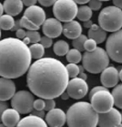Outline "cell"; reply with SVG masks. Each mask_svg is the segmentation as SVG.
Here are the masks:
<instances>
[{
	"mask_svg": "<svg viewBox=\"0 0 122 127\" xmlns=\"http://www.w3.org/2000/svg\"><path fill=\"white\" fill-rule=\"evenodd\" d=\"M30 52H31L32 58L35 60L41 59L44 56L45 50H44V46L41 43H32V45L29 47Z\"/></svg>",
	"mask_w": 122,
	"mask_h": 127,
	"instance_id": "484cf974",
	"label": "cell"
},
{
	"mask_svg": "<svg viewBox=\"0 0 122 127\" xmlns=\"http://www.w3.org/2000/svg\"><path fill=\"white\" fill-rule=\"evenodd\" d=\"M34 97L31 92L18 91L11 99V106L22 114L31 113L34 109Z\"/></svg>",
	"mask_w": 122,
	"mask_h": 127,
	"instance_id": "52a82bcc",
	"label": "cell"
},
{
	"mask_svg": "<svg viewBox=\"0 0 122 127\" xmlns=\"http://www.w3.org/2000/svg\"><path fill=\"white\" fill-rule=\"evenodd\" d=\"M16 35H17V38L19 39H23L25 37H27V31H25L23 29H18L16 31Z\"/></svg>",
	"mask_w": 122,
	"mask_h": 127,
	"instance_id": "74e56055",
	"label": "cell"
},
{
	"mask_svg": "<svg viewBox=\"0 0 122 127\" xmlns=\"http://www.w3.org/2000/svg\"><path fill=\"white\" fill-rule=\"evenodd\" d=\"M67 125L70 127H95L98 125L99 113L91 103L79 101L67 111Z\"/></svg>",
	"mask_w": 122,
	"mask_h": 127,
	"instance_id": "3957f363",
	"label": "cell"
},
{
	"mask_svg": "<svg viewBox=\"0 0 122 127\" xmlns=\"http://www.w3.org/2000/svg\"><path fill=\"white\" fill-rule=\"evenodd\" d=\"M83 66L86 71L92 74L101 73L109 63V55L100 47L93 51H85L83 55Z\"/></svg>",
	"mask_w": 122,
	"mask_h": 127,
	"instance_id": "277c9868",
	"label": "cell"
},
{
	"mask_svg": "<svg viewBox=\"0 0 122 127\" xmlns=\"http://www.w3.org/2000/svg\"><path fill=\"white\" fill-rule=\"evenodd\" d=\"M93 12L89 6H81L78 8V13H77V18L81 21H87L90 20L92 17Z\"/></svg>",
	"mask_w": 122,
	"mask_h": 127,
	"instance_id": "cb8c5ba5",
	"label": "cell"
},
{
	"mask_svg": "<svg viewBox=\"0 0 122 127\" xmlns=\"http://www.w3.org/2000/svg\"><path fill=\"white\" fill-rule=\"evenodd\" d=\"M24 3V6H34L35 4L37 3L38 0H22Z\"/></svg>",
	"mask_w": 122,
	"mask_h": 127,
	"instance_id": "60d3db41",
	"label": "cell"
},
{
	"mask_svg": "<svg viewBox=\"0 0 122 127\" xmlns=\"http://www.w3.org/2000/svg\"><path fill=\"white\" fill-rule=\"evenodd\" d=\"M57 18H48L42 25V32L52 38H58L63 32V26Z\"/></svg>",
	"mask_w": 122,
	"mask_h": 127,
	"instance_id": "7c38bea8",
	"label": "cell"
},
{
	"mask_svg": "<svg viewBox=\"0 0 122 127\" xmlns=\"http://www.w3.org/2000/svg\"><path fill=\"white\" fill-rule=\"evenodd\" d=\"M89 6L91 7L92 10L97 11L101 8L102 6V1L101 0H90L89 2Z\"/></svg>",
	"mask_w": 122,
	"mask_h": 127,
	"instance_id": "d6a6232c",
	"label": "cell"
},
{
	"mask_svg": "<svg viewBox=\"0 0 122 127\" xmlns=\"http://www.w3.org/2000/svg\"><path fill=\"white\" fill-rule=\"evenodd\" d=\"M79 77L80 78H82V79H84V80H86L87 79V75L84 73V71H83V72H80V74H79Z\"/></svg>",
	"mask_w": 122,
	"mask_h": 127,
	"instance_id": "c3c4849f",
	"label": "cell"
},
{
	"mask_svg": "<svg viewBox=\"0 0 122 127\" xmlns=\"http://www.w3.org/2000/svg\"><path fill=\"white\" fill-rule=\"evenodd\" d=\"M74 1H75L77 4H79V5H84V4L90 2V0H74Z\"/></svg>",
	"mask_w": 122,
	"mask_h": 127,
	"instance_id": "bcb514c9",
	"label": "cell"
},
{
	"mask_svg": "<svg viewBox=\"0 0 122 127\" xmlns=\"http://www.w3.org/2000/svg\"><path fill=\"white\" fill-rule=\"evenodd\" d=\"M24 16L38 26L43 25V23L46 20V14L43 8H41V6H35V5L28 6V8L25 10Z\"/></svg>",
	"mask_w": 122,
	"mask_h": 127,
	"instance_id": "2e32d148",
	"label": "cell"
},
{
	"mask_svg": "<svg viewBox=\"0 0 122 127\" xmlns=\"http://www.w3.org/2000/svg\"><path fill=\"white\" fill-rule=\"evenodd\" d=\"M112 2H113L114 6L122 9V0H112Z\"/></svg>",
	"mask_w": 122,
	"mask_h": 127,
	"instance_id": "7bdbcfd3",
	"label": "cell"
},
{
	"mask_svg": "<svg viewBox=\"0 0 122 127\" xmlns=\"http://www.w3.org/2000/svg\"><path fill=\"white\" fill-rule=\"evenodd\" d=\"M90 100L92 106L98 113H107L111 110L115 105L112 93H110L108 89L100 90L98 92H96L91 97Z\"/></svg>",
	"mask_w": 122,
	"mask_h": 127,
	"instance_id": "ba28073f",
	"label": "cell"
},
{
	"mask_svg": "<svg viewBox=\"0 0 122 127\" xmlns=\"http://www.w3.org/2000/svg\"><path fill=\"white\" fill-rule=\"evenodd\" d=\"M112 95L114 98L115 106L122 110V84H118L114 87Z\"/></svg>",
	"mask_w": 122,
	"mask_h": 127,
	"instance_id": "d4e9b609",
	"label": "cell"
},
{
	"mask_svg": "<svg viewBox=\"0 0 122 127\" xmlns=\"http://www.w3.org/2000/svg\"><path fill=\"white\" fill-rule=\"evenodd\" d=\"M16 21L13 18V16L11 15H2L0 19V25L2 30H12L14 28Z\"/></svg>",
	"mask_w": 122,
	"mask_h": 127,
	"instance_id": "603a6c76",
	"label": "cell"
},
{
	"mask_svg": "<svg viewBox=\"0 0 122 127\" xmlns=\"http://www.w3.org/2000/svg\"><path fill=\"white\" fill-rule=\"evenodd\" d=\"M81 52L82 51L74 49V48L73 49H70L66 55L67 61L69 63H79L81 60H83V56H82Z\"/></svg>",
	"mask_w": 122,
	"mask_h": 127,
	"instance_id": "4316f807",
	"label": "cell"
},
{
	"mask_svg": "<svg viewBox=\"0 0 122 127\" xmlns=\"http://www.w3.org/2000/svg\"><path fill=\"white\" fill-rule=\"evenodd\" d=\"M6 109H7V104L4 101H1V102H0V113H3Z\"/></svg>",
	"mask_w": 122,
	"mask_h": 127,
	"instance_id": "b9f144b4",
	"label": "cell"
},
{
	"mask_svg": "<svg viewBox=\"0 0 122 127\" xmlns=\"http://www.w3.org/2000/svg\"><path fill=\"white\" fill-rule=\"evenodd\" d=\"M55 101L53 99H45V111H51L55 108Z\"/></svg>",
	"mask_w": 122,
	"mask_h": 127,
	"instance_id": "d590c367",
	"label": "cell"
},
{
	"mask_svg": "<svg viewBox=\"0 0 122 127\" xmlns=\"http://www.w3.org/2000/svg\"><path fill=\"white\" fill-rule=\"evenodd\" d=\"M88 37L90 38H93L97 43H103L105 39L107 38V31L103 29L99 25L93 24L88 30Z\"/></svg>",
	"mask_w": 122,
	"mask_h": 127,
	"instance_id": "44dd1931",
	"label": "cell"
},
{
	"mask_svg": "<svg viewBox=\"0 0 122 127\" xmlns=\"http://www.w3.org/2000/svg\"><path fill=\"white\" fill-rule=\"evenodd\" d=\"M3 6L6 14L16 17L21 13L24 3L22 0H5Z\"/></svg>",
	"mask_w": 122,
	"mask_h": 127,
	"instance_id": "ffe728a7",
	"label": "cell"
},
{
	"mask_svg": "<svg viewBox=\"0 0 122 127\" xmlns=\"http://www.w3.org/2000/svg\"><path fill=\"white\" fill-rule=\"evenodd\" d=\"M68 74L71 79L77 77L80 74V67L77 65V63H69L66 66Z\"/></svg>",
	"mask_w": 122,
	"mask_h": 127,
	"instance_id": "f546056e",
	"label": "cell"
},
{
	"mask_svg": "<svg viewBox=\"0 0 122 127\" xmlns=\"http://www.w3.org/2000/svg\"><path fill=\"white\" fill-rule=\"evenodd\" d=\"M69 74L64 64L54 58H41L31 64L27 84L34 95L42 99L58 98L67 89Z\"/></svg>",
	"mask_w": 122,
	"mask_h": 127,
	"instance_id": "6da1fadb",
	"label": "cell"
},
{
	"mask_svg": "<svg viewBox=\"0 0 122 127\" xmlns=\"http://www.w3.org/2000/svg\"><path fill=\"white\" fill-rule=\"evenodd\" d=\"M96 40H94L93 38H87V40L85 41V44H84V49L86 51H93L96 49Z\"/></svg>",
	"mask_w": 122,
	"mask_h": 127,
	"instance_id": "1f68e13d",
	"label": "cell"
},
{
	"mask_svg": "<svg viewBox=\"0 0 122 127\" xmlns=\"http://www.w3.org/2000/svg\"><path fill=\"white\" fill-rule=\"evenodd\" d=\"M53 15L61 22H69L77 17L78 6L74 0H57L53 5Z\"/></svg>",
	"mask_w": 122,
	"mask_h": 127,
	"instance_id": "8992f818",
	"label": "cell"
},
{
	"mask_svg": "<svg viewBox=\"0 0 122 127\" xmlns=\"http://www.w3.org/2000/svg\"><path fill=\"white\" fill-rule=\"evenodd\" d=\"M119 79H120V81H122V69H120V71H119Z\"/></svg>",
	"mask_w": 122,
	"mask_h": 127,
	"instance_id": "681fc988",
	"label": "cell"
},
{
	"mask_svg": "<svg viewBox=\"0 0 122 127\" xmlns=\"http://www.w3.org/2000/svg\"><path fill=\"white\" fill-rule=\"evenodd\" d=\"M48 125L51 127H61L65 123H67V115L61 109L54 108L51 111H48L45 115Z\"/></svg>",
	"mask_w": 122,
	"mask_h": 127,
	"instance_id": "4fadbf2b",
	"label": "cell"
},
{
	"mask_svg": "<svg viewBox=\"0 0 122 127\" xmlns=\"http://www.w3.org/2000/svg\"><path fill=\"white\" fill-rule=\"evenodd\" d=\"M122 123L121 113L116 108H112L107 113H99L98 126L100 127H117Z\"/></svg>",
	"mask_w": 122,
	"mask_h": 127,
	"instance_id": "8fae6325",
	"label": "cell"
},
{
	"mask_svg": "<svg viewBox=\"0 0 122 127\" xmlns=\"http://www.w3.org/2000/svg\"><path fill=\"white\" fill-rule=\"evenodd\" d=\"M27 37H29L31 40V43H38L41 41V34L37 30H28L27 31Z\"/></svg>",
	"mask_w": 122,
	"mask_h": 127,
	"instance_id": "4dcf8cb0",
	"label": "cell"
},
{
	"mask_svg": "<svg viewBox=\"0 0 122 127\" xmlns=\"http://www.w3.org/2000/svg\"><path fill=\"white\" fill-rule=\"evenodd\" d=\"M34 109L36 110H45V101L44 99H37L34 101Z\"/></svg>",
	"mask_w": 122,
	"mask_h": 127,
	"instance_id": "836d02e7",
	"label": "cell"
},
{
	"mask_svg": "<svg viewBox=\"0 0 122 127\" xmlns=\"http://www.w3.org/2000/svg\"><path fill=\"white\" fill-rule=\"evenodd\" d=\"M86 40H87L86 36L80 35L78 38L73 39V47L74 49L80 50V51H84V50H85V49H84V44H85V41Z\"/></svg>",
	"mask_w": 122,
	"mask_h": 127,
	"instance_id": "f1b7e54d",
	"label": "cell"
},
{
	"mask_svg": "<svg viewBox=\"0 0 122 127\" xmlns=\"http://www.w3.org/2000/svg\"><path fill=\"white\" fill-rule=\"evenodd\" d=\"M40 43L42 44V45L44 46V48H50V47L52 45V38L48 37V36L41 37Z\"/></svg>",
	"mask_w": 122,
	"mask_h": 127,
	"instance_id": "e575fe53",
	"label": "cell"
},
{
	"mask_svg": "<svg viewBox=\"0 0 122 127\" xmlns=\"http://www.w3.org/2000/svg\"><path fill=\"white\" fill-rule=\"evenodd\" d=\"M16 93V84L12 79L1 77L0 79V101H8Z\"/></svg>",
	"mask_w": 122,
	"mask_h": 127,
	"instance_id": "9a60e30c",
	"label": "cell"
},
{
	"mask_svg": "<svg viewBox=\"0 0 122 127\" xmlns=\"http://www.w3.org/2000/svg\"><path fill=\"white\" fill-rule=\"evenodd\" d=\"M121 115H122V113H121Z\"/></svg>",
	"mask_w": 122,
	"mask_h": 127,
	"instance_id": "f5cc1de1",
	"label": "cell"
},
{
	"mask_svg": "<svg viewBox=\"0 0 122 127\" xmlns=\"http://www.w3.org/2000/svg\"><path fill=\"white\" fill-rule=\"evenodd\" d=\"M119 79V72L115 67H107L101 72L100 81L103 86L107 88H113L118 85Z\"/></svg>",
	"mask_w": 122,
	"mask_h": 127,
	"instance_id": "5bb4252c",
	"label": "cell"
},
{
	"mask_svg": "<svg viewBox=\"0 0 122 127\" xmlns=\"http://www.w3.org/2000/svg\"><path fill=\"white\" fill-rule=\"evenodd\" d=\"M106 50L115 62L122 63V29L113 32L107 39Z\"/></svg>",
	"mask_w": 122,
	"mask_h": 127,
	"instance_id": "9c48e42d",
	"label": "cell"
},
{
	"mask_svg": "<svg viewBox=\"0 0 122 127\" xmlns=\"http://www.w3.org/2000/svg\"><path fill=\"white\" fill-rule=\"evenodd\" d=\"M83 29H82L81 24L78 21L72 20L63 25V35L69 39H74L78 38L80 35H82Z\"/></svg>",
	"mask_w": 122,
	"mask_h": 127,
	"instance_id": "ac0fdd59",
	"label": "cell"
},
{
	"mask_svg": "<svg viewBox=\"0 0 122 127\" xmlns=\"http://www.w3.org/2000/svg\"><path fill=\"white\" fill-rule=\"evenodd\" d=\"M106 89H108V88L105 86H96L95 88H93V89L91 90L90 93H89V98H91L96 92H98V91H100V90H106Z\"/></svg>",
	"mask_w": 122,
	"mask_h": 127,
	"instance_id": "f35d334b",
	"label": "cell"
},
{
	"mask_svg": "<svg viewBox=\"0 0 122 127\" xmlns=\"http://www.w3.org/2000/svg\"><path fill=\"white\" fill-rule=\"evenodd\" d=\"M32 55L28 45L19 38H6L0 42V75L17 79L31 66Z\"/></svg>",
	"mask_w": 122,
	"mask_h": 127,
	"instance_id": "7a4b0ae2",
	"label": "cell"
},
{
	"mask_svg": "<svg viewBox=\"0 0 122 127\" xmlns=\"http://www.w3.org/2000/svg\"><path fill=\"white\" fill-rule=\"evenodd\" d=\"M99 26L106 31L115 32L122 28V10L116 6H107L98 16Z\"/></svg>",
	"mask_w": 122,
	"mask_h": 127,
	"instance_id": "5b68a950",
	"label": "cell"
},
{
	"mask_svg": "<svg viewBox=\"0 0 122 127\" xmlns=\"http://www.w3.org/2000/svg\"><path fill=\"white\" fill-rule=\"evenodd\" d=\"M60 97H61L62 100H68L69 98H71L69 95V93H67V92H64L63 93H61V95L60 96Z\"/></svg>",
	"mask_w": 122,
	"mask_h": 127,
	"instance_id": "f6af8a7d",
	"label": "cell"
},
{
	"mask_svg": "<svg viewBox=\"0 0 122 127\" xmlns=\"http://www.w3.org/2000/svg\"><path fill=\"white\" fill-rule=\"evenodd\" d=\"M47 125L48 124L46 120L44 121L43 118L34 114L24 117L17 124V126L19 127H46Z\"/></svg>",
	"mask_w": 122,
	"mask_h": 127,
	"instance_id": "d6986e66",
	"label": "cell"
},
{
	"mask_svg": "<svg viewBox=\"0 0 122 127\" xmlns=\"http://www.w3.org/2000/svg\"><path fill=\"white\" fill-rule=\"evenodd\" d=\"M66 91L71 98L80 100L84 98L88 93V84L84 79L80 77H74L69 81Z\"/></svg>",
	"mask_w": 122,
	"mask_h": 127,
	"instance_id": "30bf717a",
	"label": "cell"
},
{
	"mask_svg": "<svg viewBox=\"0 0 122 127\" xmlns=\"http://www.w3.org/2000/svg\"><path fill=\"white\" fill-rule=\"evenodd\" d=\"M102 2H107V1H109V0H101Z\"/></svg>",
	"mask_w": 122,
	"mask_h": 127,
	"instance_id": "f907efd6",
	"label": "cell"
},
{
	"mask_svg": "<svg viewBox=\"0 0 122 127\" xmlns=\"http://www.w3.org/2000/svg\"><path fill=\"white\" fill-rule=\"evenodd\" d=\"M31 114H34V115L40 116L41 118H43L45 116V113H44V110H36V109H33V111L31 112Z\"/></svg>",
	"mask_w": 122,
	"mask_h": 127,
	"instance_id": "ab89813d",
	"label": "cell"
},
{
	"mask_svg": "<svg viewBox=\"0 0 122 127\" xmlns=\"http://www.w3.org/2000/svg\"><path fill=\"white\" fill-rule=\"evenodd\" d=\"M93 26V22L91 20H87L84 21V28H87V29H90L91 27Z\"/></svg>",
	"mask_w": 122,
	"mask_h": 127,
	"instance_id": "ee69618b",
	"label": "cell"
},
{
	"mask_svg": "<svg viewBox=\"0 0 122 127\" xmlns=\"http://www.w3.org/2000/svg\"><path fill=\"white\" fill-rule=\"evenodd\" d=\"M19 22H20V25L22 28L28 29V30H38L40 29V26L36 25L35 23H33L30 19H29L27 17L23 16L19 19Z\"/></svg>",
	"mask_w": 122,
	"mask_h": 127,
	"instance_id": "83f0119b",
	"label": "cell"
},
{
	"mask_svg": "<svg viewBox=\"0 0 122 127\" xmlns=\"http://www.w3.org/2000/svg\"><path fill=\"white\" fill-rule=\"evenodd\" d=\"M20 113L14 109L13 107L10 109H6L3 113H1V120L4 125L6 127L17 126L20 121Z\"/></svg>",
	"mask_w": 122,
	"mask_h": 127,
	"instance_id": "e0dca14e",
	"label": "cell"
},
{
	"mask_svg": "<svg viewBox=\"0 0 122 127\" xmlns=\"http://www.w3.org/2000/svg\"><path fill=\"white\" fill-rule=\"evenodd\" d=\"M22 40H23L24 43L27 44V45H29V43H31V40H30V38H29V37H25V38H24Z\"/></svg>",
	"mask_w": 122,
	"mask_h": 127,
	"instance_id": "7dc6e473",
	"label": "cell"
},
{
	"mask_svg": "<svg viewBox=\"0 0 122 127\" xmlns=\"http://www.w3.org/2000/svg\"><path fill=\"white\" fill-rule=\"evenodd\" d=\"M119 126H121V127H122V123H121V124H120V125H119Z\"/></svg>",
	"mask_w": 122,
	"mask_h": 127,
	"instance_id": "816d5d0a",
	"label": "cell"
},
{
	"mask_svg": "<svg viewBox=\"0 0 122 127\" xmlns=\"http://www.w3.org/2000/svg\"><path fill=\"white\" fill-rule=\"evenodd\" d=\"M70 50L69 44L64 40L56 41L53 45V51L57 56H64L67 55V53Z\"/></svg>",
	"mask_w": 122,
	"mask_h": 127,
	"instance_id": "7402d4cb",
	"label": "cell"
},
{
	"mask_svg": "<svg viewBox=\"0 0 122 127\" xmlns=\"http://www.w3.org/2000/svg\"><path fill=\"white\" fill-rule=\"evenodd\" d=\"M57 0H38V2L40 3L41 6H53L55 2Z\"/></svg>",
	"mask_w": 122,
	"mask_h": 127,
	"instance_id": "8d00e7d4",
	"label": "cell"
}]
</instances>
